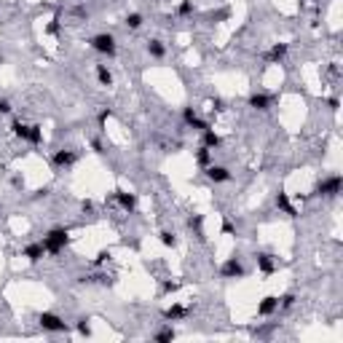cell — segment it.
Returning a JSON list of instances; mask_svg holds the SVG:
<instances>
[{
	"mask_svg": "<svg viewBox=\"0 0 343 343\" xmlns=\"http://www.w3.org/2000/svg\"><path fill=\"white\" fill-rule=\"evenodd\" d=\"M188 228L196 231V239H198V241H204V239H207V236H204V215L188 217Z\"/></svg>",
	"mask_w": 343,
	"mask_h": 343,
	"instance_id": "cell-18",
	"label": "cell"
},
{
	"mask_svg": "<svg viewBox=\"0 0 343 343\" xmlns=\"http://www.w3.org/2000/svg\"><path fill=\"white\" fill-rule=\"evenodd\" d=\"M191 311L193 309H188V306H180V303H172L169 309H164V319H167V322H180V319H188L191 316Z\"/></svg>",
	"mask_w": 343,
	"mask_h": 343,
	"instance_id": "cell-8",
	"label": "cell"
},
{
	"mask_svg": "<svg viewBox=\"0 0 343 343\" xmlns=\"http://www.w3.org/2000/svg\"><path fill=\"white\" fill-rule=\"evenodd\" d=\"M11 134L19 137V139H27V137H30V126L22 124L19 118H14V121H11Z\"/></svg>",
	"mask_w": 343,
	"mask_h": 343,
	"instance_id": "cell-21",
	"label": "cell"
},
{
	"mask_svg": "<svg viewBox=\"0 0 343 343\" xmlns=\"http://www.w3.org/2000/svg\"><path fill=\"white\" fill-rule=\"evenodd\" d=\"M158 239H161L164 247H172V250L177 247V236H174L172 231H161V233H158Z\"/></svg>",
	"mask_w": 343,
	"mask_h": 343,
	"instance_id": "cell-28",
	"label": "cell"
},
{
	"mask_svg": "<svg viewBox=\"0 0 343 343\" xmlns=\"http://www.w3.org/2000/svg\"><path fill=\"white\" fill-rule=\"evenodd\" d=\"M255 260H257V268H260V274H266V276H271L276 271V257L274 255H268V252H257L255 255Z\"/></svg>",
	"mask_w": 343,
	"mask_h": 343,
	"instance_id": "cell-10",
	"label": "cell"
},
{
	"mask_svg": "<svg viewBox=\"0 0 343 343\" xmlns=\"http://www.w3.org/2000/svg\"><path fill=\"white\" fill-rule=\"evenodd\" d=\"M327 105H330V110H333V113H335V110L340 108V102H338V97H330V99H327Z\"/></svg>",
	"mask_w": 343,
	"mask_h": 343,
	"instance_id": "cell-37",
	"label": "cell"
},
{
	"mask_svg": "<svg viewBox=\"0 0 343 343\" xmlns=\"http://www.w3.org/2000/svg\"><path fill=\"white\" fill-rule=\"evenodd\" d=\"M148 54L153 59H164V56H167V46H164V41H158V38L148 41Z\"/></svg>",
	"mask_w": 343,
	"mask_h": 343,
	"instance_id": "cell-19",
	"label": "cell"
},
{
	"mask_svg": "<svg viewBox=\"0 0 343 343\" xmlns=\"http://www.w3.org/2000/svg\"><path fill=\"white\" fill-rule=\"evenodd\" d=\"M89 43H91V49L97 51V54H105V56H115V54H118V43H115V38H113L110 32L94 35Z\"/></svg>",
	"mask_w": 343,
	"mask_h": 343,
	"instance_id": "cell-3",
	"label": "cell"
},
{
	"mask_svg": "<svg viewBox=\"0 0 343 343\" xmlns=\"http://www.w3.org/2000/svg\"><path fill=\"white\" fill-rule=\"evenodd\" d=\"M59 30H62V25H59V16H54L51 25L46 27V32H49V35H59Z\"/></svg>",
	"mask_w": 343,
	"mask_h": 343,
	"instance_id": "cell-32",
	"label": "cell"
},
{
	"mask_svg": "<svg viewBox=\"0 0 343 343\" xmlns=\"http://www.w3.org/2000/svg\"><path fill=\"white\" fill-rule=\"evenodd\" d=\"M287 51H290L287 43H274V46L266 51V62H281V59L287 56Z\"/></svg>",
	"mask_w": 343,
	"mask_h": 343,
	"instance_id": "cell-15",
	"label": "cell"
},
{
	"mask_svg": "<svg viewBox=\"0 0 343 343\" xmlns=\"http://www.w3.org/2000/svg\"><path fill=\"white\" fill-rule=\"evenodd\" d=\"M220 276L223 279H241V276H247V271H244L239 257H228L226 263L220 266Z\"/></svg>",
	"mask_w": 343,
	"mask_h": 343,
	"instance_id": "cell-5",
	"label": "cell"
},
{
	"mask_svg": "<svg viewBox=\"0 0 343 343\" xmlns=\"http://www.w3.org/2000/svg\"><path fill=\"white\" fill-rule=\"evenodd\" d=\"M38 325L46 330V333H67V322L59 314H51V311H43L38 316Z\"/></svg>",
	"mask_w": 343,
	"mask_h": 343,
	"instance_id": "cell-4",
	"label": "cell"
},
{
	"mask_svg": "<svg viewBox=\"0 0 343 343\" xmlns=\"http://www.w3.org/2000/svg\"><path fill=\"white\" fill-rule=\"evenodd\" d=\"M174 335H177V333H174L172 327H161L158 333L153 335V340H156V343H169V340H174Z\"/></svg>",
	"mask_w": 343,
	"mask_h": 343,
	"instance_id": "cell-25",
	"label": "cell"
},
{
	"mask_svg": "<svg viewBox=\"0 0 343 343\" xmlns=\"http://www.w3.org/2000/svg\"><path fill=\"white\" fill-rule=\"evenodd\" d=\"M191 14H193V0H183L177 6V16H191Z\"/></svg>",
	"mask_w": 343,
	"mask_h": 343,
	"instance_id": "cell-29",
	"label": "cell"
},
{
	"mask_svg": "<svg viewBox=\"0 0 343 343\" xmlns=\"http://www.w3.org/2000/svg\"><path fill=\"white\" fill-rule=\"evenodd\" d=\"M201 145L209 148V150H215V148H220V145H223V139H220V134H217V132L207 129V132H201Z\"/></svg>",
	"mask_w": 343,
	"mask_h": 343,
	"instance_id": "cell-17",
	"label": "cell"
},
{
	"mask_svg": "<svg viewBox=\"0 0 343 343\" xmlns=\"http://www.w3.org/2000/svg\"><path fill=\"white\" fill-rule=\"evenodd\" d=\"M220 233H223V236H231V233H236L233 223H231V220H223V228H220Z\"/></svg>",
	"mask_w": 343,
	"mask_h": 343,
	"instance_id": "cell-34",
	"label": "cell"
},
{
	"mask_svg": "<svg viewBox=\"0 0 343 343\" xmlns=\"http://www.w3.org/2000/svg\"><path fill=\"white\" fill-rule=\"evenodd\" d=\"M75 330H78L80 335H86V338H89V335H91V325H89V319H86V316H80V319H78V325H75Z\"/></svg>",
	"mask_w": 343,
	"mask_h": 343,
	"instance_id": "cell-30",
	"label": "cell"
},
{
	"mask_svg": "<svg viewBox=\"0 0 343 343\" xmlns=\"http://www.w3.org/2000/svg\"><path fill=\"white\" fill-rule=\"evenodd\" d=\"M177 290H180L177 281H164V292H177Z\"/></svg>",
	"mask_w": 343,
	"mask_h": 343,
	"instance_id": "cell-36",
	"label": "cell"
},
{
	"mask_svg": "<svg viewBox=\"0 0 343 343\" xmlns=\"http://www.w3.org/2000/svg\"><path fill=\"white\" fill-rule=\"evenodd\" d=\"M105 260H110V252H108V250H99L97 257H94V266H102Z\"/></svg>",
	"mask_w": 343,
	"mask_h": 343,
	"instance_id": "cell-33",
	"label": "cell"
},
{
	"mask_svg": "<svg viewBox=\"0 0 343 343\" xmlns=\"http://www.w3.org/2000/svg\"><path fill=\"white\" fill-rule=\"evenodd\" d=\"M276 207L285 212V215H290V217H298V209L292 207V201H290V196L285 193V191H279L276 193Z\"/></svg>",
	"mask_w": 343,
	"mask_h": 343,
	"instance_id": "cell-16",
	"label": "cell"
},
{
	"mask_svg": "<svg viewBox=\"0 0 343 343\" xmlns=\"http://www.w3.org/2000/svg\"><path fill=\"white\" fill-rule=\"evenodd\" d=\"M75 161H78V153L75 150H56L54 153V158H51V164L56 169H70V167H75Z\"/></svg>",
	"mask_w": 343,
	"mask_h": 343,
	"instance_id": "cell-6",
	"label": "cell"
},
{
	"mask_svg": "<svg viewBox=\"0 0 343 343\" xmlns=\"http://www.w3.org/2000/svg\"><path fill=\"white\" fill-rule=\"evenodd\" d=\"M91 148H94V153H105V148H102L99 139H91Z\"/></svg>",
	"mask_w": 343,
	"mask_h": 343,
	"instance_id": "cell-38",
	"label": "cell"
},
{
	"mask_svg": "<svg viewBox=\"0 0 343 343\" xmlns=\"http://www.w3.org/2000/svg\"><path fill=\"white\" fill-rule=\"evenodd\" d=\"M25 255L30 263H38V260H43V255H46V247H43V241H32V244H27L25 247Z\"/></svg>",
	"mask_w": 343,
	"mask_h": 343,
	"instance_id": "cell-14",
	"label": "cell"
},
{
	"mask_svg": "<svg viewBox=\"0 0 343 343\" xmlns=\"http://www.w3.org/2000/svg\"><path fill=\"white\" fill-rule=\"evenodd\" d=\"M340 191H343V177H340V174H330V177H325V180H319V183L314 185L311 196H325V198H335V196H338Z\"/></svg>",
	"mask_w": 343,
	"mask_h": 343,
	"instance_id": "cell-2",
	"label": "cell"
},
{
	"mask_svg": "<svg viewBox=\"0 0 343 343\" xmlns=\"http://www.w3.org/2000/svg\"><path fill=\"white\" fill-rule=\"evenodd\" d=\"M204 174L209 177L212 183H231V169L228 167H220V164H215V161H212L209 167L204 169Z\"/></svg>",
	"mask_w": 343,
	"mask_h": 343,
	"instance_id": "cell-7",
	"label": "cell"
},
{
	"mask_svg": "<svg viewBox=\"0 0 343 343\" xmlns=\"http://www.w3.org/2000/svg\"><path fill=\"white\" fill-rule=\"evenodd\" d=\"M113 115V110L110 108H102L99 110V115H97V124H99V132H105V124H108V118Z\"/></svg>",
	"mask_w": 343,
	"mask_h": 343,
	"instance_id": "cell-31",
	"label": "cell"
},
{
	"mask_svg": "<svg viewBox=\"0 0 343 343\" xmlns=\"http://www.w3.org/2000/svg\"><path fill=\"white\" fill-rule=\"evenodd\" d=\"M212 108H215V110H226V102H223V99H215V102H212Z\"/></svg>",
	"mask_w": 343,
	"mask_h": 343,
	"instance_id": "cell-39",
	"label": "cell"
},
{
	"mask_svg": "<svg viewBox=\"0 0 343 343\" xmlns=\"http://www.w3.org/2000/svg\"><path fill=\"white\" fill-rule=\"evenodd\" d=\"M97 80L102 86H113V73L105 65H97Z\"/></svg>",
	"mask_w": 343,
	"mask_h": 343,
	"instance_id": "cell-24",
	"label": "cell"
},
{
	"mask_svg": "<svg viewBox=\"0 0 343 343\" xmlns=\"http://www.w3.org/2000/svg\"><path fill=\"white\" fill-rule=\"evenodd\" d=\"M143 22H145V19H143V14L132 11V14L126 16V27H129V30H139V27H143Z\"/></svg>",
	"mask_w": 343,
	"mask_h": 343,
	"instance_id": "cell-26",
	"label": "cell"
},
{
	"mask_svg": "<svg viewBox=\"0 0 343 343\" xmlns=\"http://www.w3.org/2000/svg\"><path fill=\"white\" fill-rule=\"evenodd\" d=\"M276 311H279V298L276 295H266V298L257 303V316H271Z\"/></svg>",
	"mask_w": 343,
	"mask_h": 343,
	"instance_id": "cell-12",
	"label": "cell"
},
{
	"mask_svg": "<svg viewBox=\"0 0 343 343\" xmlns=\"http://www.w3.org/2000/svg\"><path fill=\"white\" fill-rule=\"evenodd\" d=\"M113 198L121 204L126 212H134L137 209V193H129V191H115L113 193Z\"/></svg>",
	"mask_w": 343,
	"mask_h": 343,
	"instance_id": "cell-13",
	"label": "cell"
},
{
	"mask_svg": "<svg viewBox=\"0 0 343 343\" xmlns=\"http://www.w3.org/2000/svg\"><path fill=\"white\" fill-rule=\"evenodd\" d=\"M11 110H14V108H11V102L8 99H0V115H8Z\"/></svg>",
	"mask_w": 343,
	"mask_h": 343,
	"instance_id": "cell-35",
	"label": "cell"
},
{
	"mask_svg": "<svg viewBox=\"0 0 343 343\" xmlns=\"http://www.w3.org/2000/svg\"><path fill=\"white\" fill-rule=\"evenodd\" d=\"M27 143H30V145H35V148L43 145V126H41V124H32V126H30V137H27Z\"/></svg>",
	"mask_w": 343,
	"mask_h": 343,
	"instance_id": "cell-22",
	"label": "cell"
},
{
	"mask_svg": "<svg viewBox=\"0 0 343 343\" xmlns=\"http://www.w3.org/2000/svg\"><path fill=\"white\" fill-rule=\"evenodd\" d=\"M250 108L252 110H260V113H266L271 105H274V97H268V94H260V91H255V94H250Z\"/></svg>",
	"mask_w": 343,
	"mask_h": 343,
	"instance_id": "cell-11",
	"label": "cell"
},
{
	"mask_svg": "<svg viewBox=\"0 0 343 343\" xmlns=\"http://www.w3.org/2000/svg\"><path fill=\"white\" fill-rule=\"evenodd\" d=\"M80 285H105V287H110L113 285V279L108 274H94V276H80L78 279Z\"/></svg>",
	"mask_w": 343,
	"mask_h": 343,
	"instance_id": "cell-20",
	"label": "cell"
},
{
	"mask_svg": "<svg viewBox=\"0 0 343 343\" xmlns=\"http://www.w3.org/2000/svg\"><path fill=\"white\" fill-rule=\"evenodd\" d=\"M67 241H70V231L67 228H51L49 233L43 236L46 255H59L67 247Z\"/></svg>",
	"mask_w": 343,
	"mask_h": 343,
	"instance_id": "cell-1",
	"label": "cell"
},
{
	"mask_svg": "<svg viewBox=\"0 0 343 343\" xmlns=\"http://www.w3.org/2000/svg\"><path fill=\"white\" fill-rule=\"evenodd\" d=\"M196 164H198V167H201V169H207V167H209V164H212V150H209V148H204V145H201V148L196 150Z\"/></svg>",
	"mask_w": 343,
	"mask_h": 343,
	"instance_id": "cell-23",
	"label": "cell"
},
{
	"mask_svg": "<svg viewBox=\"0 0 343 343\" xmlns=\"http://www.w3.org/2000/svg\"><path fill=\"white\" fill-rule=\"evenodd\" d=\"M295 300H298V298H295V292H285V295L279 298V309H281V311H290L292 306H295Z\"/></svg>",
	"mask_w": 343,
	"mask_h": 343,
	"instance_id": "cell-27",
	"label": "cell"
},
{
	"mask_svg": "<svg viewBox=\"0 0 343 343\" xmlns=\"http://www.w3.org/2000/svg\"><path fill=\"white\" fill-rule=\"evenodd\" d=\"M183 121L191 126V129H196V132H207V129H209V121L198 118V113H196L193 108H185V110H183Z\"/></svg>",
	"mask_w": 343,
	"mask_h": 343,
	"instance_id": "cell-9",
	"label": "cell"
},
{
	"mask_svg": "<svg viewBox=\"0 0 343 343\" xmlns=\"http://www.w3.org/2000/svg\"><path fill=\"white\" fill-rule=\"evenodd\" d=\"M80 209H84V212H94V204H91V201H84V204H80Z\"/></svg>",
	"mask_w": 343,
	"mask_h": 343,
	"instance_id": "cell-40",
	"label": "cell"
}]
</instances>
